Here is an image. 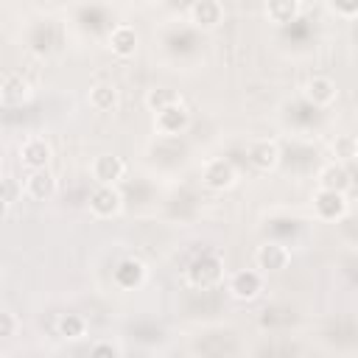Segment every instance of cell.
<instances>
[{
    "instance_id": "52a82bcc",
    "label": "cell",
    "mask_w": 358,
    "mask_h": 358,
    "mask_svg": "<svg viewBox=\"0 0 358 358\" xmlns=\"http://www.w3.org/2000/svg\"><path fill=\"white\" fill-rule=\"evenodd\" d=\"M246 159L252 162V168H257V171H274L277 165H280V159H282V154H280V145L274 143V140H268V137H260V140H252L249 145H246Z\"/></svg>"
},
{
    "instance_id": "2e32d148",
    "label": "cell",
    "mask_w": 358,
    "mask_h": 358,
    "mask_svg": "<svg viewBox=\"0 0 358 358\" xmlns=\"http://www.w3.org/2000/svg\"><path fill=\"white\" fill-rule=\"evenodd\" d=\"M350 185H352L350 171H347V165H341V162H330V165H324V168L319 171V190L347 193Z\"/></svg>"
},
{
    "instance_id": "277c9868",
    "label": "cell",
    "mask_w": 358,
    "mask_h": 358,
    "mask_svg": "<svg viewBox=\"0 0 358 358\" xmlns=\"http://www.w3.org/2000/svg\"><path fill=\"white\" fill-rule=\"evenodd\" d=\"M34 90H31V81L17 73V70H6L3 78H0V101L3 106H22L25 101H31Z\"/></svg>"
},
{
    "instance_id": "d6986e66",
    "label": "cell",
    "mask_w": 358,
    "mask_h": 358,
    "mask_svg": "<svg viewBox=\"0 0 358 358\" xmlns=\"http://www.w3.org/2000/svg\"><path fill=\"white\" fill-rule=\"evenodd\" d=\"M117 103H120V92L115 84L103 81V84L90 87V106L95 112H112V109H117Z\"/></svg>"
},
{
    "instance_id": "603a6c76",
    "label": "cell",
    "mask_w": 358,
    "mask_h": 358,
    "mask_svg": "<svg viewBox=\"0 0 358 358\" xmlns=\"http://www.w3.org/2000/svg\"><path fill=\"white\" fill-rule=\"evenodd\" d=\"M22 193H25V190H22V182H17L11 173H6V176H3V207L8 210L17 199H22Z\"/></svg>"
},
{
    "instance_id": "7c38bea8",
    "label": "cell",
    "mask_w": 358,
    "mask_h": 358,
    "mask_svg": "<svg viewBox=\"0 0 358 358\" xmlns=\"http://www.w3.org/2000/svg\"><path fill=\"white\" fill-rule=\"evenodd\" d=\"M187 17H190V22L196 28L210 31L218 22H224V6L218 0H196V3L187 6Z\"/></svg>"
},
{
    "instance_id": "d4e9b609",
    "label": "cell",
    "mask_w": 358,
    "mask_h": 358,
    "mask_svg": "<svg viewBox=\"0 0 358 358\" xmlns=\"http://www.w3.org/2000/svg\"><path fill=\"white\" fill-rule=\"evenodd\" d=\"M90 358H120V352L112 341H95L90 347Z\"/></svg>"
},
{
    "instance_id": "484cf974",
    "label": "cell",
    "mask_w": 358,
    "mask_h": 358,
    "mask_svg": "<svg viewBox=\"0 0 358 358\" xmlns=\"http://www.w3.org/2000/svg\"><path fill=\"white\" fill-rule=\"evenodd\" d=\"M327 8H330L336 17H344V20L358 17V0H355V3H330Z\"/></svg>"
},
{
    "instance_id": "5bb4252c",
    "label": "cell",
    "mask_w": 358,
    "mask_h": 358,
    "mask_svg": "<svg viewBox=\"0 0 358 358\" xmlns=\"http://www.w3.org/2000/svg\"><path fill=\"white\" fill-rule=\"evenodd\" d=\"M187 126H190V112L185 109V103H176V106L162 109V112L154 115V129H157L159 134L173 137V134H179V131H185Z\"/></svg>"
},
{
    "instance_id": "7a4b0ae2",
    "label": "cell",
    "mask_w": 358,
    "mask_h": 358,
    "mask_svg": "<svg viewBox=\"0 0 358 358\" xmlns=\"http://www.w3.org/2000/svg\"><path fill=\"white\" fill-rule=\"evenodd\" d=\"M291 263V249L280 241H266L255 249V266L260 274H280Z\"/></svg>"
},
{
    "instance_id": "ffe728a7",
    "label": "cell",
    "mask_w": 358,
    "mask_h": 358,
    "mask_svg": "<svg viewBox=\"0 0 358 358\" xmlns=\"http://www.w3.org/2000/svg\"><path fill=\"white\" fill-rule=\"evenodd\" d=\"M176 103H182L179 90H171V87H154V90L145 92V106H148L154 115L162 112V109H171V106H176Z\"/></svg>"
},
{
    "instance_id": "4fadbf2b",
    "label": "cell",
    "mask_w": 358,
    "mask_h": 358,
    "mask_svg": "<svg viewBox=\"0 0 358 358\" xmlns=\"http://www.w3.org/2000/svg\"><path fill=\"white\" fill-rule=\"evenodd\" d=\"M22 190L31 201H48L56 193V179L48 168L45 171H28L25 179H22Z\"/></svg>"
},
{
    "instance_id": "8fae6325",
    "label": "cell",
    "mask_w": 358,
    "mask_h": 358,
    "mask_svg": "<svg viewBox=\"0 0 358 358\" xmlns=\"http://www.w3.org/2000/svg\"><path fill=\"white\" fill-rule=\"evenodd\" d=\"M313 210L322 221H338L347 215V196L336 190H316L313 193Z\"/></svg>"
},
{
    "instance_id": "e0dca14e",
    "label": "cell",
    "mask_w": 358,
    "mask_h": 358,
    "mask_svg": "<svg viewBox=\"0 0 358 358\" xmlns=\"http://www.w3.org/2000/svg\"><path fill=\"white\" fill-rule=\"evenodd\" d=\"M143 280H145V266H143V260L126 257V260L117 263V268H115V282H117L120 288H137Z\"/></svg>"
},
{
    "instance_id": "ba28073f",
    "label": "cell",
    "mask_w": 358,
    "mask_h": 358,
    "mask_svg": "<svg viewBox=\"0 0 358 358\" xmlns=\"http://www.w3.org/2000/svg\"><path fill=\"white\" fill-rule=\"evenodd\" d=\"M90 173L98 185H109V187H117V182L126 176V162L117 157V154H98L90 165Z\"/></svg>"
},
{
    "instance_id": "3957f363",
    "label": "cell",
    "mask_w": 358,
    "mask_h": 358,
    "mask_svg": "<svg viewBox=\"0 0 358 358\" xmlns=\"http://www.w3.org/2000/svg\"><path fill=\"white\" fill-rule=\"evenodd\" d=\"M227 291H229V296L238 299V302H252V299H257L260 291H263V274H260L257 268H241V271H235V274L229 277Z\"/></svg>"
},
{
    "instance_id": "9c48e42d",
    "label": "cell",
    "mask_w": 358,
    "mask_h": 358,
    "mask_svg": "<svg viewBox=\"0 0 358 358\" xmlns=\"http://www.w3.org/2000/svg\"><path fill=\"white\" fill-rule=\"evenodd\" d=\"M90 210L95 218H112L123 210V193L120 187H109V185H98L90 193Z\"/></svg>"
},
{
    "instance_id": "6da1fadb",
    "label": "cell",
    "mask_w": 358,
    "mask_h": 358,
    "mask_svg": "<svg viewBox=\"0 0 358 358\" xmlns=\"http://www.w3.org/2000/svg\"><path fill=\"white\" fill-rule=\"evenodd\" d=\"M185 280L193 285V288H215L221 280H224V260L213 252H204L199 257L190 260V266L185 268Z\"/></svg>"
},
{
    "instance_id": "7402d4cb",
    "label": "cell",
    "mask_w": 358,
    "mask_h": 358,
    "mask_svg": "<svg viewBox=\"0 0 358 358\" xmlns=\"http://www.w3.org/2000/svg\"><path fill=\"white\" fill-rule=\"evenodd\" d=\"M56 327H59V336H62V338L76 341V338H81V336L87 333V319H84L81 313H64Z\"/></svg>"
},
{
    "instance_id": "5b68a950",
    "label": "cell",
    "mask_w": 358,
    "mask_h": 358,
    "mask_svg": "<svg viewBox=\"0 0 358 358\" xmlns=\"http://www.w3.org/2000/svg\"><path fill=\"white\" fill-rule=\"evenodd\" d=\"M235 179H238L235 165H232L229 159H224V157L207 159L204 168H201V182H204V187H210V190H227V187L235 185Z\"/></svg>"
},
{
    "instance_id": "30bf717a",
    "label": "cell",
    "mask_w": 358,
    "mask_h": 358,
    "mask_svg": "<svg viewBox=\"0 0 358 358\" xmlns=\"http://www.w3.org/2000/svg\"><path fill=\"white\" fill-rule=\"evenodd\" d=\"M302 95H305V101H308L310 106H316V109H327L330 103H336V98H338V87H336V81L327 78V76H313V78L305 81Z\"/></svg>"
},
{
    "instance_id": "9a60e30c",
    "label": "cell",
    "mask_w": 358,
    "mask_h": 358,
    "mask_svg": "<svg viewBox=\"0 0 358 358\" xmlns=\"http://www.w3.org/2000/svg\"><path fill=\"white\" fill-rule=\"evenodd\" d=\"M137 31H134V25H129V22H117L112 31H109V50L115 53V56H120V59H129V56H134V50H137Z\"/></svg>"
},
{
    "instance_id": "ac0fdd59",
    "label": "cell",
    "mask_w": 358,
    "mask_h": 358,
    "mask_svg": "<svg viewBox=\"0 0 358 358\" xmlns=\"http://www.w3.org/2000/svg\"><path fill=\"white\" fill-rule=\"evenodd\" d=\"M302 8L305 6L299 0H274L266 6V20L274 25H285V22H294L302 14Z\"/></svg>"
},
{
    "instance_id": "cb8c5ba5",
    "label": "cell",
    "mask_w": 358,
    "mask_h": 358,
    "mask_svg": "<svg viewBox=\"0 0 358 358\" xmlns=\"http://www.w3.org/2000/svg\"><path fill=\"white\" fill-rule=\"evenodd\" d=\"M17 327H20L17 313H11V310H0V336H3V338H11V336L17 333Z\"/></svg>"
},
{
    "instance_id": "44dd1931",
    "label": "cell",
    "mask_w": 358,
    "mask_h": 358,
    "mask_svg": "<svg viewBox=\"0 0 358 358\" xmlns=\"http://www.w3.org/2000/svg\"><path fill=\"white\" fill-rule=\"evenodd\" d=\"M333 157L336 162L347 165V162H355L358 159V137L355 134H338L333 140Z\"/></svg>"
},
{
    "instance_id": "8992f818",
    "label": "cell",
    "mask_w": 358,
    "mask_h": 358,
    "mask_svg": "<svg viewBox=\"0 0 358 358\" xmlns=\"http://www.w3.org/2000/svg\"><path fill=\"white\" fill-rule=\"evenodd\" d=\"M53 157V148L45 137H28L20 143V162L25 171H45Z\"/></svg>"
}]
</instances>
